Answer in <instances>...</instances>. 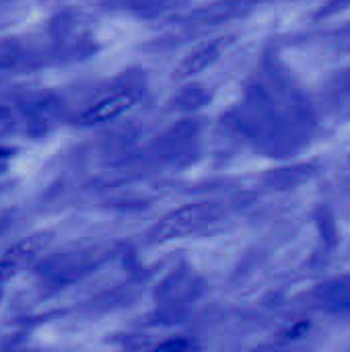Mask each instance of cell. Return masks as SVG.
I'll use <instances>...</instances> for the list:
<instances>
[{
	"label": "cell",
	"mask_w": 350,
	"mask_h": 352,
	"mask_svg": "<svg viewBox=\"0 0 350 352\" xmlns=\"http://www.w3.org/2000/svg\"><path fill=\"white\" fill-rule=\"evenodd\" d=\"M140 103V91L138 89H118L113 93H107L93 101L80 116L78 124L83 126H99L113 122L126 113H130Z\"/></svg>",
	"instance_id": "1"
},
{
	"label": "cell",
	"mask_w": 350,
	"mask_h": 352,
	"mask_svg": "<svg viewBox=\"0 0 350 352\" xmlns=\"http://www.w3.org/2000/svg\"><path fill=\"white\" fill-rule=\"evenodd\" d=\"M194 214H196V208L184 206V208L171 212L169 217H165V219L161 221V225H159V241L173 239V237L186 233V231L192 227Z\"/></svg>",
	"instance_id": "2"
},
{
	"label": "cell",
	"mask_w": 350,
	"mask_h": 352,
	"mask_svg": "<svg viewBox=\"0 0 350 352\" xmlns=\"http://www.w3.org/2000/svg\"><path fill=\"white\" fill-rule=\"evenodd\" d=\"M219 45H221V41H212V43H208V45H204V47L196 50L194 54H190V56L182 62L177 74H179V76H192V74H196L198 70L206 68V64H210V62L215 60V56L219 54Z\"/></svg>",
	"instance_id": "3"
}]
</instances>
